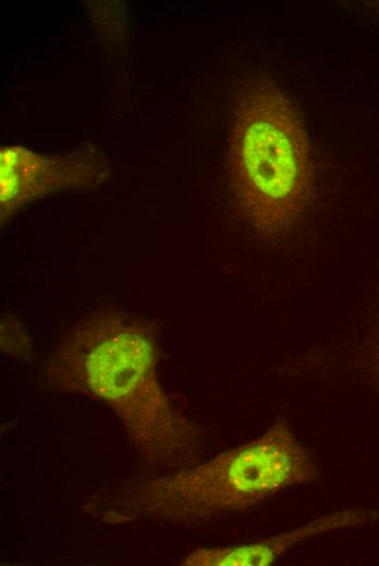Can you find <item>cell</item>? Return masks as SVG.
I'll list each match as a JSON object with an SVG mask.
<instances>
[{
    "label": "cell",
    "instance_id": "6da1fadb",
    "mask_svg": "<svg viewBox=\"0 0 379 566\" xmlns=\"http://www.w3.org/2000/svg\"><path fill=\"white\" fill-rule=\"evenodd\" d=\"M150 332L114 310L77 323L51 356L49 381L107 405L139 455L159 466L190 456L198 430L170 404L160 384Z\"/></svg>",
    "mask_w": 379,
    "mask_h": 566
},
{
    "label": "cell",
    "instance_id": "7a4b0ae2",
    "mask_svg": "<svg viewBox=\"0 0 379 566\" xmlns=\"http://www.w3.org/2000/svg\"><path fill=\"white\" fill-rule=\"evenodd\" d=\"M310 453L285 420L212 459L146 480L126 492L123 516L179 526L253 508L277 493L317 480Z\"/></svg>",
    "mask_w": 379,
    "mask_h": 566
},
{
    "label": "cell",
    "instance_id": "3957f363",
    "mask_svg": "<svg viewBox=\"0 0 379 566\" xmlns=\"http://www.w3.org/2000/svg\"><path fill=\"white\" fill-rule=\"evenodd\" d=\"M232 137L230 170L239 204L257 231L278 235L310 200L306 132L284 94L258 84L241 100Z\"/></svg>",
    "mask_w": 379,
    "mask_h": 566
},
{
    "label": "cell",
    "instance_id": "277c9868",
    "mask_svg": "<svg viewBox=\"0 0 379 566\" xmlns=\"http://www.w3.org/2000/svg\"><path fill=\"white\" fill-rule=\"evenodd\" d=\"M100 162L87 153L40 156L21 147L1 149V221L22 206L54 190L84 187L103 177Z\"/></svg>",
    "mask_w": 379,
    "mask_h": 566
},
{
    "label": "cell",
    "instance_id": "5b68a950",
    "mask_svg": "<svg viewBox=\"0 0 379 566\" xmlns=\"http://www.w3.org/2000/svg\"><path fill=\"white\" fill-rule=\"evenodd\" d=\"M370 518L371 515L367 510H340L261 541L236 546L198 549L180 564L186 566H266L301 542L326 532L364 525Z\"/></svg>",
    "mask_w": 379,
    "mask_h": 566
}]
</instances>
